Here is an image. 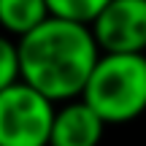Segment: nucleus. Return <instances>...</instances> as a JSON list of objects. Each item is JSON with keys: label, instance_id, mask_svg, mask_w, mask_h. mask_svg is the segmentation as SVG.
I'll use <instances>...</instances> for the list:
<instances>
[{"label": "nucleus", "instance_id": "nucleus-1", "mask_svg": "<svg viewBox=\"0 0 146 146\" xmlns=\"http://www.w3.org/2000/svg\"><path fill=\"white\" fill-rule=\"evenodd\" d=\"M19 78L49 100L78 98L100 49L89 25L49 14L33 30L19 35Z\"/></svg>", "mask_w": 146, "mask_h": 146}, {"label": "nucleus", "instance_id": "nucleus-2", "mask_svg": "<svg viewBox=\"0 0 146 146\" xmlns=\"http://www.w3.org/2000/svg\"><path fill=\"white\" fill-rule=\"evenodd\" d=\"M78 98L106 125L138 119L146 114V54L100 52Z\"/></svg>", "mask_w": 146, "mask_h": 146}, {"label": "nucleus", "instance_id": "nucleus-3", "mask_svg": "<svg viewBox=\"0 0 146 146\" xmlns=\"http://www.w3.org/2000/svg\"><path fill=\"white\" fill-rule=\"evenodd\" d=\"M54 100L16 78L0 89V146H49Z\"/></svg>", "mask_w": 146, "mask_h": 146}, {"label": "nucleus", "instance_id": "nucleus-4", "mask_svg": "<svg viewBox=\"0 0 146 146\" xmlns=\"http://www.w3.org/2000/svg\"><path fill=\"white\" fill-rule=\"evenodd\" d=\"M89 30L100 52H146V0H108Z\"/></svg>", "mask_w": 146, "mask_h": 146}, {"label": "nucleus", "instance_id": "nucleus-5", "mask_svg": "<svg viewBox=\"0 0 146 146\" xmlns=\"http://www.w3.org/2000/svg\"><path fill=\"white\" fill-rule=\"evenodd\" d=\"M106 122L81 98L65 100L62 108H54L49 146H98L103 138Z\"/></svg>", "mask_w": 146, "mask_h": 146}, {"label": "nucleus", "instance_id": "nucleus-6", "mask_svg": "<svg viewBox=\"0 0 146 146\" xmlns=\"http://www.w3.org/2000/svg\"><path fill=\"white\" fill-rule=\"evenodd\" d=\"M49 16L46 0H0V27L19 38Z\"/></svg>", "mask_w": 146, "mask_h": 146}, {"label": "nucleus", "instance_id": "nucleus-7", "mask_svg": "<svg viewBox=\"0 0 146 146\" xmlns=\"http://www.w3.org/2000/svg\"><path fill=\"white\" fill-rule=\"evenodd\" d=\"M106 3L108 0H46L49 14L62 16V19H73V22H84V25H89L92 16Z\"/></svg>", "mask_w": 146, "mask_h": 146}, {"label": "nucleus", "instance_id": "nucleus-8", "mask_svg": "<svg viewBox=\"0 0 146 146\" xmlns=\"http://www.w3.org/2000/svg\"><path fill=\"white\" fill-rule=\"evenodd\" d=\"M19 78V52H16V41L8 35H0V89L14 84Z\"/></svg>", "mask_w": 146, "mask_h": 146}]
</instances>
